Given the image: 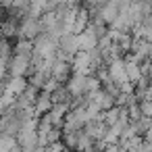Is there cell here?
<instances>
[{"label": "cell", "mask_w": 152, "mask_h": 152, "mask_svg": "<svg viewBox=\"0 0 152 152\" xmlns=\"http://www.w3.org/2000/svg\"><path fill=\"white\" fill-rule=\"evenodd\" d=\"M96 13L100 15V19H102L106 25H110V23L119 17V7H117L115 2H110V0H106L104 4H100V9H98Z\"/></svg>", "instance_id": "ba28073f"}, {"label": "cell", "mask_w": 152, "mask_h": 152, "mask_svg": "<svg viewBox=\"0 0 152 152\" xmlns=\"http://www.w3.org/2000/svg\"><path fill=\"white\" fill-rule=\"evenodd\" d=\"M50 75H52L61 86H65V83L69 81V77L73 75V67H71L69 61H54V65H52V69H50Z\"/></svg>", "instance_id": "5b68a950"}, {"label": "cell", "mask_w": 152, "mask_h": 152, "mask_svg": "<svg viewBox=\"0 0 152 152\" xmlns=\"http://www.w3.org/2000/svg\"><path fill=\"white\" fill-rule=\"evenodd\" d=\"M27 88V77H9L7 79V90L17 98L23 90Z\"/></svg>", "instance_id": "8fae6325"}, {"label": "cell", "mask_w": 152, "mask_h": 152, "mask_svg": "<svg viewBox=\"0 0 152 152\" xmlns=\"http://www.w3.org/2000/svg\"><path fill=\"white\" fill-rule=\"evenodd\" d=\"M127 117H129V121H137V119L142 117V113H140V104H137V102L131 104V106H127Z\"/></svg>", "instance_id": "e0dca14e"}, {"label": "cell", "mask_w": 152, "mask_h": 152, "mask_svg": "<svg viewBox=\"0 0 152 152\" xmlns=\"http://www.w3.org/2000/svg\"><path fill=\"white\" fill-rule=\"evenodd\" d=\"M50 108H52V98H50V94L40 90V94H38L36 102H34V113H36V117H40V115L48 113Z\"/></svg>", "instance_id": "9c48e42d"}, {"label": "cell", "mask_w": 152, "mask_h": 152, "mask_svg": "<svg viewBox=\"0 0 152 152\" xmlns=\"http://www.w3.org/2000/svg\"><path fill=\"white\" fill-rule=\"evenodd\" d=\"M144 98H150V100H152V83L148 86V90H146V96H144ZM144 98H142V100H144Z\"/></svg>", "instance_id": "44dd1931"}, {"label": "cell", "mask_w": 152, "mask_h": 152, "mask_svg": "<svg viewBox=\"0 0 152 152\" xmlns=\"http://www.w3.org/2000/svg\"><path fill=\"white\" fill-rule=\"evenodd\" d=\"M31 152H46V148H44V146H36Z\"/></svg>", "instance_id": "603a6c76"}, {"label": "cell", "mask_w": 152, "mask_h": 152, "mask_svg": "<svg viewBox=\"0 0 152 152\" xmlns=\"http://www.w3.org/2000/svg\"><path fill=\"white\" fill-rule=\"evenodd\" d=\"M15 144H17V137L15 135H9V133L0 135V152H11V148Z\"/></svg>", "instance_id": "5bb4252c"}, {"label": "cell", "mask_w": 152, "mask_h": 152, "mask_svg": "<svg viewBox=\"0 0 152 152\" xmlns=\"http://www.w3.org/2000/svg\"><path fill=\"white\" fill-rule=\"evenodd\" d=\"M77 40H79V50H83V52H90L98 46V34L92 25H88L81 34H77Z\"/></svg>", "instance_id": "8992f818"}, {"label": "cell", "mask_w": 152, "mask_h": 152, "mask_svg": "<svg viewBox=\"0 0 152 152\" xmlns=\"http://www.w3.org/2000/svg\"><path fill=\"white\" fill-rule=\"evenodd\" d=\"M61 152H73V150H69V148H63V150H61Z\"/></svg>", "instance_id": "cb8c5ba5"}, {"label": "cell", "mask_w": 152, "mask_h": 152, "mask_svg": "<svg viewBox=\"0 0 152 152\" xmlns=\"http://www.w3.org/2000/svg\"><path fill=\"white\" fill-rule=\"evenodd\" d=\"M58 86H61V83H58V81H56V79H54V77L50 75V77L46 79V83L42 86V92H48V94H52V92H54V90H56Z\"/></svg>", "instance_id": "2e32d148"}, {"label": "cell", "mask_w": 152, "mask_h": 152, "mask_svg": "<svg viewBox=\"0 0 152 152\" xmlns=\"http://www.w3.org/2000/svg\"><path fill=\"white\" fill-rule=\"evenodd\" d=\"M102 152H125V148L121 144H106Z\"/></svg>", "instance_id": "ac0fdd59"}, {"label": "cell", "mask_w": 152, "mask_h": 152, "mask_svg": "<svg viewBox=\"0 0 152 152\" xmlns=\"http://www.w3.org/2000/svg\"><path fill=\"white\" fill-rule=\"evenodd\" d=\"M34 42V52L36 54H40V56H54V52L58 50V40H54L52 36H48L46 31H42L36 40H31Z\"/></svg>", "instance_id": "3957f363"}, {"label": "cell", "mask_w": 152, "mask_h": 152, "mask_svg": "<svg viewBox=\"0 0 152 152\" xmlns=\"http://www.w3.org/2000/svg\"><path fill=\"white\" fill-rule=\"evenodd\" d=\"M13 52H15V54H31V52H34V42L19 38V40L15 42V46H13Z\"/></svg>", "instance_id": "4fadbf2b"}, {"label": "cell", "mask_w": 152, "mask_h": 152, "mask_svg": "<svg viewBox=\"0 0 152 152\" xmlns=\"http://www.w3.org/2000/svg\"><path fill=\"white\" fill-rule=\"evenodd\" d=\"M42 31H44V29H42V21H40V19H34V17H23V19H19L17 38H23V40H36Z\"/></svg>", "instance_id": "7a4b0ae2"}, {"label": "cell", "mask_w": 152, "mask_h": 152, "mask_svg": "<svg viewBox=\"0 0 152 152\" xmlns=\"http://www.w3.org/2000/svg\"><path fill=\"white\" fill-rule=\"evenodd\" d=\"M63 146L77 152V146H79V131H63V137H61Z\"/></svg>", "instance_id": "7c38bea8"}, {"label": "cell", "mask_w": 152, "mask_h": 152, "mask_svg": "<svg viewBox=\"0 0 152 152\" xmlns=\"http://www.w3.org/2000/svg\"><path fill=\"white\" fill-rule=\"evenodd\" d=\"M9 4H11V0H0V7H4V9H9Z\"/></svg>", "instance_id": "7402d4cb"}, {"label": "cell", "mask_w": 152, "mask_h": 152, "mask_svg": "<svg viewBox=\"0 0 152 152\" xmlns=\"http://www.w3.org/2000/svg\"><path fill=\"white\" fill-rule=\"evenodd\" d=\"M137 104H140V113H142L144 117H152V100H150V98H144V100H140Z\"/></svg>", "instance_id": "9a60e30c"}, {"label": "cell", "mask_w": 152, "mask_h": 152, "mask_svg": "<svg viewBox=\"0 0 152 152\" xmlns=\"http://www.w3.org/2000/svg\"><path fill=\"white\" fill-rule=\"evenodd\" d=\"M17 29H19V19H15V17H9L0 23V34H2L4 40L17 38Z\"/></svg>", "instance_id": "30bf717a"}, {"label": "cell", "mask_w": 152, "mask_h": 152, "mask_svg": "<svg viewBox=\"0 0 152 152\" xmlns=\"http://www.w3.org/2000/svg\"><path fill=\"white\" fill-rule=\"evenodd\" d=\"M2 40H4V38H2V34H0V42H2Z\"/></svg>", "instance_id": "d4e9b609"}, {"label": "cell", "mask_w": 152, "mask_h": 152, "mask_svg": "<svg viewBox=\"0 0 152 152\" xmlns=\"http://www.w3.org/2000/svg\"><path fill=\"white\" fill-rule=\"evenodd\" d=\"M106 69H108L110 79H113L117 86L129 81V79H127V73H125V61H123V58H113V61H108V63H106Z\"/></svg>", "instance_id": "277c9868"}, {"label": "cell", "mask_w": 152, "mask_h": 152, "mask_svg": "<svg viewBox=\"0 0 152 152\" xmlns=\"http://www.w3.org/2000/svg\"><path fill=\"white\" fill-rule=\"evenodd\" d=\"M142 137H144V140H146V142H152V127H150V129H146V131H144V135H142Z\"/></svg>", "instance_id": "ffe728a7"}, {"label": "cell", "mask_w": 152, "mask_h": 152, "mask_svg": "<svg viewBox=\"0 0 152 152\" xmlns=\"http://www.w3.org/2000/svg\"><path fill=\"white\" fill-rule=\"evenodd\" d=\"M142 152H152V142H142Z\"/></svg>", "instance_id": "d6986e66"}, {"label": "cell", "mask_w": 152, "mask_h": 152, "mask_svg": "<svg viewBox=\"0 0 152 152\" xmlns=\"http://www.w3.org/2000/svg\"><path fill=\"white\" fill-rule=\"evenodd\" d=\"M150 2H152V0H150Z\"/></svg>", "instance_id": "484cf974"}, {"label": "cell", "mask_w": 152, "mask_h": 152, "mask_svg": "<svg viewBox=\"0 0 152 152\" xmlns=\"http://www.w3.org/2000/svg\"><path fill=\"white\" fill-rule=\"evenodd\" d=\"M9 73L11 77H27L31 71V54H15L9 61Z\"/></svg>", "instance_id": "6da1fadb"}, {"label": "cell", "mask_w": 152, "mask_h": 152, "mask_svg": "<svg viewBox=\"0 0 152 152\" xmlns=\"http://www.w3.org/2000/svg\"><path fill=\"white\" fill-rule=\"evenodd\" d=\"M58 50L69 54V56H75L79 52V40L75 34H61L58 36Z\"/></svg>", "instance_id": "52a82bcc"}]
</instances>
